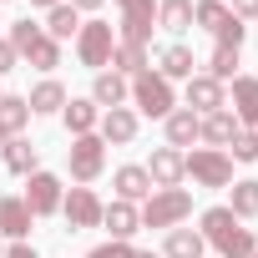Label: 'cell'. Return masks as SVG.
Segmentation results:
<instances>
[{"mask_svg":"<svg viewBox=\"0 0 258 258\" xmlns=\"http://www.w3.org/2000/svg\"><path fill=\"white\" fill-rule=\"evenodd\" d=\"M111 51H116V36H111L106 21H86V26L76 31V56H81V66L106 71V66H111Z\"/></svg>","mask_w":258,"mask_h":258,"instance_id":"obj_5","label":"cell"},{"mask_svg":"<svg viewBox=\"0 0 258 258\" xmlns=\"http://www.w3.org/2000/svg\"><path fill=\"white\" fill-rule=\"evenodd\" d=\"M218 106H228L223 81H213V76H187V111L208 116V111H218Z\"/></svg>","mask_w":258,"mask_h":258,"instance_id":"obj_11","label":"cell"},{"mask_svg":"<svg viewBox=\"0 0 258 258\" xmlns=\"http://www.w3.org/2000/svg\"><path fill=\"white\" fill-rule=\"evenodd\" d=\"M0 258H6V243H0Z\"/></svg>","mask_w":258,"mask_h":258,"instance_id":"obj_44","label":"cell"},{"mask_svg":"<svg viewBox=\"0 0 258 258\" xmlns=\"http://www.w3.org/2000/svg\"><path fill=\"white\" fill-rule=\"evenodd\" d=\"M132 101H137L147 116H167V111L177 106V96H172V81H162L157 71H142V76H132Z\"/></svg>","mask_w":258,"mask_h":258,"instance_id":"obj_6","label":"cell"},{"mask_svg":"<svg viewBox=\"0 0 258 258\" xmlns=\"http://www.w3.org/2000/svg\"><path fill=\"white\" fill-rule=\"evenodd\" d=\"M61 121H66V132L71 137H86V132H96V121H101V106L86 96V101H71L66 96V106H61Z\"/></svg>","mask_w":258,"mask_h":258,"instance_id":"obj_18","label":"cell"},{"mask_svg":"<svg viewBox=\"0 0 258 258\" xmlns=\"http://www.w3.org/2000/svg\"><path fill=\"white\" fill-rule=\"evenodd\" d=\"M228 147H233V152H228L233 162H258V132H238Z\"/></svg>","mask_w":258,"mask_h":258,"instance_id":"obj_34","label":"cell"},{"mask_svg":"<svg viewBox=\"0 0 258 258\" xmlns=\"http://www.w3.org/2000/svg\"><path fill=\"white\" fill-rule=\"evenodd\" d=\"M11 66H16V46H11V41H0V76H6Z\"/></svg>","mask_w":258,"mask_h":258,"instance_id":"obj_38","label":"cell"},{"mask_svg":"<svg viewBox=\"0 0 258 258\" xmlns=\"http://www.w3.org/2000/svg\"><path fill=\"white\" fill-rule=\"evenodd\" d=\"M192 21H198L203 31H213V36H218V31L233 21V11L223 6V0H198V6H192Z\"/></svg>","mask_w":258,"mask_h":258,"instance_id":"obj_30","label":"cell"},{"mask_svg":"<svg viewBox=\"0 0 258 258\" xmlns=\"http://www.w3.org/2000/svg\"><path fill=\"white\" fill-rule=\"evenodd\" d=\"M126 96H132V86H126V76H116V71H96V81H91V101H96L101 111L121 106Z\"/></svg>","mask_w":258,"mask_h":258,"instance_id":"obj_20","label":"cell"},{"mask_svg":"<svg viewBox=\"0 0 258 258\" xmlns=\"http://www.w3.org/2000/svg\"><path fill=\"white\" fill-rule=\"evenodd\" d=\"M228 213H233L238 223H248V218H258V182H253V177H243V182H233V203H228Z\"/></svg>","mask_w":258,"mask_h":258,"instance_id":"obj_29","label":"cell"},{"mask_svg":"<svg viewBox=\"0 0 258 258\" xmlns=\"http://www.w3.org/2000/svg\"><path fill=\"white\" fill-rule=\"evenodd\" d=\"M253 258H258V253H253Z\"/></svg>","mask_w":258,"mask_h":258,"instance_id":"obj_46","label":"cell"},{"mask_svg":"<svg viewBox=\"0 0 258 258\" xmlns=\"http://www.w3.org/2000/svg\"><path fill=\"white\" fill-rule=\"evenodd\" d=\"M0 157H6V172H16V177H31V172H36V147H31L26 137H6Z\"/></svg>","mask_w":258,"mask_h":258,"instance_id":"obj_24","label":"cell"},{"mask_svg":"<svg viewBox=\"0 0 258 258\" xmlns=\"http://www.w3.org/2000/svg\"><path fill=\"white\" fill-rule=\"evenodd\" d=\"M26 121H31L26 96H0V132H6V137H21V132H26Z\"/></svg>","mask_w":258,"mask_h":258,"instance_id":"obj_28","label":"cell"},{"mask_svg":"<svg viewBox=\"0 0 258 258\" xmlns=\"http://www.w3.org/2000/svg\"><path fill=\"white\" fill-rule=\"evenodd\" d=\"M0 96H6V91H0Z\"/></svg>","mask_w":258,"mask_h":258,"instance_id":"obj_45","label":"cell"},{"mask_svg":"<svg viewBox=\"0 0 258 258\" xmlns=\"http://www.w3.org/2000/svg\"><path fill=\"white\" fill-rule=\"evenodd\" d=\"M76 31H81V11L71 6V0H61V6L46 11V36H51V41H71Z\"/></svg>","mask_w":258,"mask_h":258,"instance_id":"obj_23","label":"cell"},{"mask_svg":"<svg viewBox=\"0 0 258 258\" xmlns=\"http://www.w3.org/2000/svg\"><path fill=\"white\" fill-rule=\"evenodd\" d=\"M61 198H66V192H61V177H56V172H41V167H36V172L26 177V208H31L36 218L61 213Z\"/></svg>","mask_w":258,"mask_h":258,"instance_id":"obj_8","label":"cell"},{"mask_svg":"<svg viewBox=\"0 0 258 258\" xmlns=\"http://www.w3.org/2000/svg\"><path fill=\"white\" fill-rule=\"evenodd\" d=\"M157 26L172 31V36H182L192 26V0H157Z\"/></svg>","mask_w":258,"mask_h":258,"instance_id":"obj_27","label":"cell"},{"mask_svg":"<svg viewBox=\"0 0 258 258\" xmlns=\"http://www.w3.org/2000/svg\"><path fill=\"white\" fill-rule=\"evenodd\" d=\"M233 116L238 126H258V76H233Z\"/></svg>","mask_w":258,"mask_h":258,"instance_id":"obj_14","label":"cell"},{"mask_svg":"<svg viewBox=\"0 0 258 258\" xmlns=\"http://www.w3.org/2000/svg\"><path fill=\"white\" fill-rule=\"evenodd\" d=\"M238 132H243V126H238V116H233L228 106H218V111H208V116L198 121V137H203L208 147H218V152H223V147H228Z\"/></svg>","mask_w":258,"mask_h":258,"instance_id":"obj_12","label":"cell"},{"mask_svg":"<svg viewBox=\"0 0 258 258\" xmlns=\"http://www.w3.org/2000/svg\"><path fill=\"white\" fill-rule=\"evenodd\" d=\"M66 167H71V177L86 187V182H96L101 177V167H106V142L96 137V132H86V137H71V147H66Z\"/></svg>","mask_w":258,"mask_h":258,"instance_id":"obj_4","label":"cell"},{"mask_svg":"<svg viewBox=\"0 0 258 258\" xmlns=\"http://www.w3.org/2000/svg\"><path fill=\"white\" fill-rule=\"evenodd\" d=\"M162 121H167V147H177V152H182V147H192V142H198V121H203L198 111H187V106H172Z\"/></svg>","mask_w":258,"mask_h":258,"instance_id":"obj_19","label":"cell"},{"mask_svg":"<svg viewBox=\"0 0 258 258\" xmlns=\"http://www.w3.org/2000/svg\"><path fill=\"white\" fill-rule=\"evenodd\" d=\"M111 71H116V76H142V71H152V56H147V46L116 41V51H111Z\"/></svg>","mask_w":258,"mask_h":258,"instance_id":"obj_22","label":"cell"},{"mask_svg":"<svg viewBox=\"0 0 258 258\" xmlns=\"http://www.w3.org/2000/svg\"><path fill=\"white\" fill-rule=\"evenodd\" d=\"M41 36H46V31H41V26H36V21H16V26H11V36H6V41H11V46H16V56H26V51H31V46H36V41H41Z\"/></svg>","mask_w":258,"mask_h":258,"instance_id":"obj_33","label":"cell"},{"mask_svg":"<svg viewBox=\"0 0 258 258\" xmlns=\"http://www.w3.org/2000/svg\"><path fill=\"white\" fill-rule=\"evenodd\" d=\"M26 106H31V116H51V111H61V106H66V86L46 76V81L26 96Z\"/></svg>","mask_w":258,"mask_h":258,"instance_id":"obj_25","label":"cell"},{"mask_svg":"<svg viewBox=\"0 0 258 258\" xmlns=\"http://www.w3.org/2000/svg\"><path fill=\"white\" fill-rule=\"evenodd\" d=\"M6 258H41L31 243H16V248H6Z\"/></svg>","mask_w":258,"mask_h":258,"instance_id":"obj_39","label":"cell"},{"mask_svg":"<svg viewBox=\"0 0 258 258\" xmlns=\"http://www.w3.org/2000/svg\"><path fill=\"white\" fill-rule=\"evenodd\" d=\"M198 233H203V243H208V248H218L223 258H253V253H258L253 228H243V223H238L228 208H208Z\"/></svg>","mask_w":258,"mask_h":258,"instance_id":"obj_1","label":"cell"},{"mask_svg":"<svg viewBox=\"0 0 258 258\" xmlns=\"http://www.w3.org/2000/svg\"><path fill=\"white\" fill-rule=\"evenodd\" d=\"M0 147H6V132H0Z\"/></svg>","mask_w":258,"mask_h":258,"instance_id":"obj_43","label":"cell"},{"mask_svg":"<svg viewBox=\"0 0 258 258\" xmlns=\"http://www.w3.org/2000/svg\"><path fill=\"white\" fill-rule=\"evenodd\" d=\"M147 177H152V187H177V182L187 177L182 152H177V147H157V152H152V162H147Z\"/></svg>","mask_w":258,"mask_h":258,"instance_id":"obj_13","label":"cell"},{"mask_svg":"<svg viewBox=\"0 0 258 258\" xmlns=\"http://www.w3.org/2000/svg\"><path fill=\"white\" fill-rule=\"evenodd\" d=\"M101 223H106V233H111L116 243H126V238L142 228V213H137L132 203H121V198H116L111 208H101Z\"/></svg>","mask_w":258,"mask_h":258,"instance_id":"obj_16","label":"cell"},{"mask_svg":"<svg viewBox=\"0 0 258 258\" xmlns=\"http://www.w3.org/2000/svg\"><path fill=\"white\" fill-rule=\"evenodd\" d=\"M116 6H121V41L147 46L157 26V0H116Z\"/></svg>","mask_w":258,"mask_h":258,"instance_id":"obj_7","label":"cell"},{"mask_svg":"<svg viewBox=\"0 0 258 258\" xmlns=\"http://www.w3.org/2000/svg\"><path fill=\"white\" fill-rule=\"evenodd\" d=\"M192 66H198V61H192V51H187L182 41H172V46L157 51V76H162V81H182V76H192Z\"/></svg>","mask_w":258,"mask_h":258,"instance_id":"obj_21","label":"cell"},{"mask_svg":"<svg viewBox=\"0 0 258 258\" xmlns=\"http://www.w3.org/2000/svg\"><path fill=\"white\" fill-rule=\"evenodd\" d=\"M192 218V192L187 187H157L142 203V228H182Z\"/></svg>","mask_w":258,"mask_h":258,"instance_id":"obj_2","label":"cell"},{"mask_svg":"<svg viewBox=\"0 0 258 258\" xmlns=\"http://www.w3.org/2000/svg\"><path fill=\"white\" fill-rule=\"evenodd\" d=\"M76 11H96V6H106V0H71Z\"/></svg>","mask_w":258,"mask_h":258,"instance_id":"obj_40","label":"cell"},{"mask_svg":"<svg viewBox=\"0 0 258 258\" xmlns=\"http://www.w3.org/2000/svg\"><path fill=\"white\" fill-rule=\"evenodd\" d=\"M86 258H137V248H132V243H116V238H111V243H96Z\"/></svg>","mask_w":258,"mask_h":258,"instance_id":"obj_35","label":"cell"},{"mask_svg":"<svg viewBox=\"0 0 258 258\" xmlns=\"http://www.w3.org/2000/svg\"><path fill=\"white\" fill-rule=\"evenodd\" d=\"M31 223H36V213L26 208V198H0V233H6V238H26L31 233Z\"/></svg>","mask_w":258,"mask_h":258,"instance_id":"obj_17","label":"cell"},{"mask_svg":"<svg viewBox=\"0 0 258 258\" xmlns=\"http://www.w3.org/2000/svg\"><path fill=\"white\" fill-rule=\"evenodd\" d=\"M26 61L36 66V71H56L61 66V41H51V36H41L31 51H26Z\"/></svg>","mask_w":258,"mask_h":258,"instance_id":"obj_32","label":"cell"},{"mask_svg":"<svg viewBox=\"0 0 258 258\" xmlns=\"http://www.w3.org/2000/svg\"><path fill=\"white\" fill-rule=\"evenodd\" d=\"M182 167L198 187H233V157L218 152V147H192L182 152Z\"/></svg>","mask_w":258,"mask_h":258,"instance_id":"obj_3","label":"cell"},{"mask_svg":"<svg viewBox=\"0 0 258 258\" xmlns=\"http://www.w3.org/2000/svg\"><path fill=\"white\" fill-rule=\"evenodd\" d=\"M203 76H213V81H223V86H228V81L238 76V51H233V46H213V56H208V71H203Z\"/></svg>","mask_w":258,"mask_h":258,"instance_id":"obj_31","label":"cell"},{"mask_svg":"<svg viewBox=\"0 0 258 258\" xmlns=\"http://www.w3.org/2000/svg\"><path fill=\"white\" fill-rule=\"evenodd\" d=\"M111 187H116L121 203H142V198L157 192L152 177H147V167H116V172H111Z\"/></svg>","mask_w":258,"mask_h":258,"instance_id":"obj_15","label":"cell"},{"mask_svg":"<svg viewBox=\"0 0 258 258\" xmlns=\"http://www.w3.org/2000/svg\"><path fill=\"white\" fill-rule=\"evenodd\" d=\"M238 21H248V16H258V0H233V6H228Z\"/></svg>","mask_w":258,"mask_h":258,"instance_id":"obj_37","label":"cell"},{"mask_svg":"<svg viewBox=\"0 0 258 258\" xmlns=\"http://www.w3.org/2000/svg\"><path fill=\"white\" fill-rule=\"evenodd\" d=\"M96 126H101L96 137H101L106 147H126V142L137 137V111H126V106H111V111H101V121H96Z\"/></svg>","mask_w":258,"mask_h":258,"instance_id":"obj_10","label":"cell"},{"mask_svg":"<svg viewBox=\"0 0 258 258\" xmlns=\"http://www.w3.org/2000/svg\"><path fill=\"white\" fill-rule=\"evenodd\" d=\"M203 233L198 228H167V243H162V253L167 258H203Z\"/></svg>","mask_w":258,"mask_h":258,"instance_id":"obj_26","label":"cell"},{"mask_svg":"<svg viewBox=\"0 0 258 258\" xmlns=\"http://www.w3.org/2000/svg\"><path fill=\"white\" fill-rule=\"evenodd\" d=\"M243 36H248V26H243V21L233 16V21H228V26L218 31V46H233V51H243Z\"/></svg>","mask_w":258,"mask_h":258,"instance_id":"obj_36","label":"cell"},{"mask_svg":"<svg viewBox=\"0 0 258 258\" xmlns=\"http://www.w3.org/2000/svg\"><path fill=\"white\" fill-rule=\"evenodd\" d=\"M31 6H46V11H51V6H61V0H31Z\"/></svg>","mask_w":258,"mask_h":258,"instance_id":"obj_41","label":"cell"},{"mask_svg":"<svg viewBox=\"0 0 258 258\" xmlns=\"http://www.w3.org/2000/svg\"><path fill=\"white\" fill-rule=\"evenodd\" d=\"M137 258H157V253H137Z\"/></svg>","mask_w":258,"mask_h":258,"instance_id":"obj_42","label":"cell"},{"mask_svg":"<svg viewBox=\"0 0 258 258\" xmlns=\"http://www.w3.org/2000/svg\"><path fill=\"white\" fill-rule=\"evenodd\" d=\"M61 218H66L71 233H76V228H96V223H101V198H96L91 187H71V192L61 198Z\"/></svg>","mask_w":258,"mask_h":258,"instance_id":"obj_9","label":"cell"}]
</instances>
